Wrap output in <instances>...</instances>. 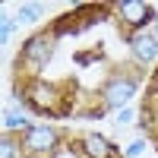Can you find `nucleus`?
I'll use <instances>...</instances> for the list:
<instances>
[{
  "instance_id": "obj_1",
  "label": "nucleus",
  "mask_w": 158,
  "mask_h": 158,
  "mask_svg": "<svg viewBox=\"0 0 158 158\" xmlns=\"http://www.w3.org/2000/svg\"><path fill=\"white\" fill-rule=\"evenodd\" d=\"M139 85H142V76L136 70H127V67H117L104 76V82L98 89V108L101 114H117L133 104V98L139 95Z\"/></svg>"
},
{
  "instance_id": "obj_2",
  "label": "nucleus",
  "mask_w": 158,
  "mask_h": 158,
  "mask_svg": "<svg viewBox=\"0 0 158 158\" xmlns=\"http://www.w3.org/2000/svg\"><path fill=\"white\" fill-rule=\"evenodd\" d=\"M57 41L60 35L54 29H38L22 41L19 48V79H38L44 73V67L57 54Z\"/></svg>"
},
{
  "instance_id": "obj_3",
  "label": "nucleus",
  "mask_w": 158,
  "mask_h": 158,
  "mask_svg": "<svg viewBox=\"0 0 158 158\" xmlns=\"http://www.w3.org/2000/svg\"><path fill=\"white\" fill-rule=\"evenodd\" d=\"M13 95H22V101L32 108V114H63L67 111V95L57 82L38 76V79H19Z\"/></svg>"
},
{
  "instance_id": "obj_4",
  "label": "nucleus",
  "mask_w": 158,
  "mask_h": 158,
  "mask_svg": "<svg viewBox=\"0 0 158 158\" xmlns=\"http://www.w3.org/2000/svg\"><path fill=\"white\" fill-rule=\"evenodd\" d=\"M111 16L123 25L127 35L133 32H146L152 25H158V10L146 0H120V3L111 6Z\"/></svg>"
},
{
  "instance_id": "obj_5",
  "label": "nucleus",
  "mask_w": 158,
  "mask_h": 158,
  "mask_svg": "<svg viewBox=\"0 0 158 158\" xmlns=\"http://www.w3.org/2000/svg\"><path fill=\"white\" fill-rule=\"evenodd\" d=\"M22 146L29 158H54L63 149V130L54 123H35L22 133Z\"/></svg>"
},
{
  "instance_id": "obj_6",
  "label": "nucleus",
  "mask_w": 158,
  "mask_h": 158,
  "mask_svg": "<svg viewBox=\"0 0 158 158\" xmlns=\"http://www.w3.org/2000/svg\"><path fill=\"white\" fill-rule=\"evenodd\" d=\"M127 48H130V57H133V63L139 70L155 67L158 63V25H152L146 32L127 35Z\"/></svg>"
},
{
  "instance_id": "obj_7",
  "label": "nucleus",
  "mask_w": 158,
  "mask_h": 158,
  "mask_svg": "<svg viewBox=\"0 0 158 158\" xmlns=\"http://www.w3.org/2000/svg\"><path fill=\"white\" fill-rule=\"evenodd\" d=\"M38 120H32V108L22 101V95H13L10 104L3 108V133H16L22 136L29 127H35Z\"/></svg>"
},
{
  "instance_id": "obj_8",
  "label": "nucleus",
  "mask_w": 158,
  "mask_h": 158,
  "mask_svg": "<svg viewBox=\"0 0 158 158\" xmlns=\"http://www.w3.org/2000/svg\"><path fill=\"white\" fill-rule=\"evenodd\" d=\"M76 149L82 158H117L120 152H117L114 139H108L104 133H98V130H85L82 136H79Z\"/></svg>"
},
{
  "instance_id": "obj_9",
  "label": "nucleus",
  "mask_w": 158,
  "mask_h": 158,
  "mask_svg": "<svg viewBox=\"0 0 158 158\" xmlns=\"http://www.w3.org/2000/svg\"><path fill=\"white\" fill-rule=\"evenodd\" d=\"M44 13H48V6H44V3H35V0H29V3H19L13 16H16V22L25 29V25L41 22V19H44Z\"/></svg>"
},
{
  "instance_id": "obj_10",
  "label": "nucleus",
  "mask_w": 158,
  "mask_h": 158,
  "mask_svg": "<svg viewBox=\"0 0 158 158\" xmlns=\"http://www.w3.org/2000/svg\"><path fill=\"white\" fill-rule=\"evenodd\" d=\"M0 158H29L22 146V136L16 133H3L0 136Z\"/></svg>"
},
{
  "instance_id": "obj_11",
  "label": "nucleus",
  "mask_w": 158,
  "mask_h": 158,
  "mask_svg": "<svg viewBox=\"0 0 158 158\" xmlns=\"http://www.w3.org/2000/svg\"><path fill=\"white\" fill-rule=\"evenodd\" d=\"M19 29H22V25L16 22V16H13V13H6V10L0 13V48H6V44H10V38L16 35Z\"/></svg>"
},
{
  "instance_id": "obj_12",
  "label": "nucleus",
  "mask_w": 158,
  "mask_h": 158,
  "mask_svg": "<svg viewBox=\"0 0 158 158\" xmlns=\"http://www.w3.org/2000/svg\"><path fill=\"white\" fill-rule=\"evenodd\" d=\"M146 149H149V139H146V136H136L133 142H127V149H123L120 155H123V158H139Z\"/></svg>"
},
{
  "instance_id": "obj_13",
  "label": "nucleus",
  "mask_w": 158,
  "mask_h": 158,
  "mask_svg": "<svg viewBox=\"0 0 158 158\" xmlns=\"http://www.w3.org/2000/svg\"><path fill=\"white\" fill-rule=\"evenodd\" d=\"M136 120H139V111L133 108V104L114 114V123H117V127H130V123H136Z\"/></svg>"
},
{
  "instance_id": "obj_14",
  "label": "nucleus",
  "mask_w": 158,
  "mask_h": 158,
  "mask_svg": "<svg viewBox=\"0 0 158 158\" xmlns=\"http://www.w3.org/2000/svg\"><path fill=\"white\" fill-rule=\"evenodd\" d=\"M117 158H123V155H117Z\"/></svg>"
}]
</instances>
